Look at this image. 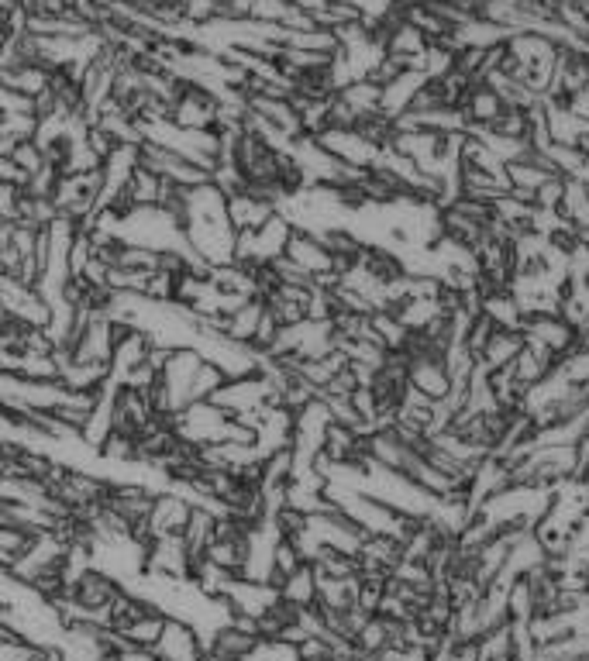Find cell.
<instances>
[{
  "label": "cell",
  "instance_id": "6da1fadb",
  "mask_svg": "<svg viewBox=\"0 0 589 661\" xmlns=\"http://www.w3.org/2000/svg\"><path fill=\"white\" fill-rule=\"evenodd\" d=\"M228 417V410H221L214 400H193L180 414H173V427L186 445H211V441H221V427Z\"/></svg>",
  "mask_w": 589,
  "mask_h": 661
},
{
  "label": "cell",
  "instance_id": "7a4b0ae2",
  "mask_svg": "<svg viewBox=\"0 0 589 661\" xmlns=\"http://www.w3.org/2000/svg\"><path fill=\"white\" fill-rule=\"evenodd\" d=\"M217 104H221V100L207 87H200V83H183L180 97L173 100L169 121L183 131H211L217 121Z\"/></svg>",
  "mask_w": 589,
  "mask_h": 661
},
{
  "label": "cell",
  "instance_id": "3957f363",
  "mask_svg": "<svg viewBox=\"0 0 589 661\" xmlns=\"http://www.w3.org/2000/svg\"><path fill=\"white\" fill-rule=\"evenodd\" d=\"M124 589L121 579H114L111 572L97 569V565H90L87 572L80 575V579L73 582V589H69V596L76 600V606H83V610L90 613L97 624H104V610L111 606V600Z\"/></svg>",
  "mask_w": 589,
  "mask_h": 661
},
{
  "label": "cell",
  "instance_id": "277c9868",
  "mask_svg": "<svg viewBox=\"0 0 589 661\" xmlns=\"http://www.w3.org/2000/svg\"><path fill=\"white\" fill-rule=\"evenodd\" d=\"M152 651L162 661H204L207 658L204 634L183 617H166V627H162Z\"/></svg>",
  "mask_w": 589,
  "mask_h": 661
},
{
  "label": "cell",
  "instance_id": "5b68a950",
  "mask_svg": "<svg viewBox=\"0 0 589 661\" xmlns=\"http://www.w3.org/2000/svg\"><path fill=\"white\" fill-rule=\"evenodd\" d=\"M190 572V551L180 534H166L155 538L145 548V575H166V579H186Z\"/></svg>",
  "mask_w": 589,
  "mask_h": 661
},
{
  "label": "cell",
  "instance_id": "8992f818",
  "mask_svg": "<svg viewBox=\"0 0 589 661\" xmlns=\"http://www.w3.org/2000/svg\"><path fill=\"white\" fill-rule=\"evenodd\" d=\"M259 644H262L259 634L238 631L235 624H221V627H214L211 634H204L207 658H214V661H248L259 651Z\"/></svg>",
  "mask_w": 589,
  "mask_h": 661
},
{
  "label": "cell",
  "instance_id": "52a82bcc",
  "mask_svg": "<svg viewBox=\"0 0 589 661\" xmlns=\"http://www.w3.org/2000/svg\"><path fill=\"white\" fill-rule=\"evenodd\" d=\"M190 500H183L173 489H159L152 496V510H149V534L155 538H166V534H183L186 520H190Z\"/></svg>",
  "mask_w": 589,
  "mask_h": 661
},
{
  "label": "cell",
  "instance_id": "ba28073f",
  "mask_svg": "<svg viewBox=\"0 0 589 661\" xmlns=\"http://www.w3.org/2000/svg\"><path fill=\"white\" fill-rule=\"evenodd\" d=\"M283 255L290 262H297V266L304 269L310 279L321 276V272H335V259H331V252L321 245V238H317L314 231L293 228V235H290V241H286Z\"/></svg>",
  "mask_w": 589,
  "mask_h": 661
},
{
  "label": "cell",
  "instance_id": "9c48e42d",
  "mask_svg": "<svg viewBox=\"0 0 589 661\" xmlns=\"http://www.w3.org/2000/svg\"><path fill=\"white\" fill-rule=\"evenodd\" d=\"M503 111H507L503 97L493 87H486V83H472L469 93H465V100H462L465 124H469V131H476V135L479 131H490Z\"/></svg>",
  "mask_w": 589,
  "mask_h": 661
},
{
  "label": "cell",
  "instance_id": "30bf717a",
  "mask_svg": "<svg viewBox=\"0 0 589 661\" xmlns=\"http://www.w3.org/2000/svg\"><path fill=\"white\" fill-rule=\"evenodd\" d=\"M407 379H410V390L424 393L428 400H445V396L452 393V379H448L445 359H438V355L410 359L407 362Z\"/></svg>",
  "mask_w": 589,
  "mask_h": 661
},
{
  "label": "cell",
  "instance_id": "8fae6325",
  "mask_svg": "<svg viewBox=\"0 0 589 661\" xmlns=\"http://www.w3.org/2000/svg\"><path fill=\"white\" fill-rule=\"evenodd\" d=\"M293 235V224L286 221V214H273L262 228H255L252 241V266H269L273 259L286 252V241Z\"/></svg>",
  "mask_w": 589,
  "mask_h": 661
},
{
  "label": "cell",
  "instance_id": "7c38bea8",
  "mask_svg": "<svg viewBox=\"0 0 589 661\" xmlns=\"http://www.w3.org/2000/svg\"><path fill=\"white\" fill-rule=\"evenodd\" d=\"M279 211L276 204H269V200L255 197L252 190H238L228 197V221L235 231H255L262 228V224L269 221Z\"/></svg>",
  "mask_w": 589,
  "mask_h": 661
},
{
  "label": "cell",
  "instance_id": "4fadbf2b",
  "mask_svg": "<svg viewBox=\"0 0 589 661\" xmlns=\"http://www.w3.org/2000/svg\"><path fill=\"white\" fill-rule=\"evenodd\" d=\"M279 600L297 606V610H304V606H314L317 603V572H314V565L304 562L297 572L286 575L283 586H279Z\"/></svg>",
  "mask_w": 589,
  "mask_h": 661
},
{
  "label": "cell",
  "instance_id": "5bb4252c",
  "mask_svg": "<svg viewBox=\"0 0 589 661\" xmlns=\"http://www.w3.org/2000/svg\"><path fill=\"white\" fill-rule=\"evenodd\" d=\"M262 314H266V300H262V297L245 300L242 307H235V310H231V314H228V324H224V334H228L231 341H242V345H252L255 328H259Z\"/></svg>",
  "mask_w": 589,
  "mask_h": 661
},
{
  "label": "cell",
  "instance_id": "9a60e30c",
  "mask_svg": "<svg viewBox=\"0 0 589 661\" xmlns=\"http://www.w3.org/2000/svg\"><path fill=\"white\" fill-rule=\"evenodd\" d=\"M424 80H428V76H424L421 69H407V73H400L390 87H383V114L397 118V114L407 111L410 100H414V93L421 90Z\"/></svg>",
  "mask_w": 589,
  "mask_h": 661
},
{
  "label": "cell",
  "instance_id": "2e32d148",
  "mask_svg": "<svg viewBox=\"0 0 589 661\" xmlns=\"http://www.w3.org/2000/svg\"><path fill=\"white\" fill-rule=\"evenodd\" d=\"M524 348V331H510V328H496L493 338L486 341L483 355H479V362H486L490 369H503V365H510L517 359V352Z\"/></svg>",
  "mask_w": 589,
  "mask_h": 661
},
{
  "label": "cell",
  "instance_id": "e0dca14e",
  "mask_svg": "<svg viewBox=\"0 0 589 661\" xmlns=\"http://www.w3.org/2000/svg\"><path fill=\"white\" fill-rule=\"evenodd\" d=\"M214 524H217V513L214 510H207V507H193L190 510V520H186V527H183V544H186V551H190V558L193 555H204L207 551V544L214 541Z\"/></svg>",
  "mask_w": 589,
  "mask_h": 661
},
{
  "label": "cell",
  "instance_id": "ac0fdd59",
  "mask_svg": "<svg viewBox=\"0 0 589 661\" xmlns=\"http://www.w3.org/2000/svg\"><path fill=\"white\" fill-rule=\"evenodd\" d=\"M483 314L493 317L496 328H510V331L524 328V310H521V300L514 297V290H500V293L483 297Z\"/></svg>",
  "mask_w": 589,
  "mask_h": 661
},
{
  "label": "cell",
  "instance_id": "d6986e66",
  "mask_svg": "<svg viewBox=\"0 0 589 661\" xmlns=\"http://www.w3.org/2000/svg\"><path fill=\"white\" fill-rule=\"evenodd\" d=\"M362 434L355 431V427L341 424V421H331L328 431H324V441H321V455L328 458V462H348L352 458L355 445H359Z\"/></svg>",
  "mask_w": 589,
  "mask_h": 661
},
{
  "label": "cell",
  "instance_id": "ffe728a7",
  "mask_svg": "<svg viewBox=\"0 0 589 661\" xmlns=\"http://www.w3.org/2000/svg\"><path fill=\"white\" fill-rule=\"evenodd\" d=\"M338 97L345 100V104L352 107L359 118L362 114L383 111V87H376V83H369V80H352L348 87L338 90Z\"/></svg>",
  "mask_w": 589,
  "mask_h": 661
},
{
  "label": "cell",
  "instance_id": "44dd1931",
  "mask_svg": "<svg viewBox=\"0 0 589 661\" xmlns=\"http://www.w3.org/2000/svg\"><path fill=\"white\" fill-rule=\"evenodd\" d=\"M166 617H169V613H162V610L142 613V617H138L135 624L124 627L121 637L131 644V648H155V641H159L162 627H166Z\"/></svg>",
  "mask_w": 589,
  "mask_h": 661
},
{
  "label": "cell",
  "instance_id": "7402d4cb",
  "mask_svg": "<svg viewBox=\"0 0 589 661\" xmlns=\"http://www.w3.org/2000/svg\"><path fill=\"white\" fill-rule=\"evenodd\" d=\"M355 135L366 138L369 145H376L379 152H386L390 149V142H393V135H397V124H393L390 114H383V111L362 114V118L355 121Z\"/></svg>",
  "mask_w": 589,
  "mask_h": 661
},
{
  "label": "cell",
  "instance_id": "603a6c76",
  "mask_svg": "<svg viewBox=\"0 0 589 661\" xmlns=\"http://www.w3.org/2000/svg\"><path fill=\"white\" fill-rule=\"evenodd\" d=\"M369 328H372V334H376L379 341H383L386 352H400L403 341H407V331H410L397 314H390V310H372V314H369Z\"/></svg>",
  "mask_w": 589,
  "mask_h": 661
},
{
  "label": "cell",
  "instance_id": "cb8c5ba5",
  "mask_svg": "<svg viewBox=\"0 0 589 661\" xmlns=\"http://www.w3.org/2000/svg\"><path fill=\"white\" fill-rule=\"evenodd\" d=\"M293 479V448H276L262 455V479L259 489H279Z\"/></svg>",
  "mask_w": 589,
  "mask_h": 661
},
{
  "label": "cell",
  "instance_id": "d4e9b609",
  "mask_svg": "<svg viewBox=\"0 0 589 661\" xmlns=\"http://www.w3.org/2000/svg\"><path fill=\"white\" fill-rule=\"evenodd\" d=\"M493 331H496L493 317L479 310L476 317H469V321H465V328H462V345L469 348V352L479 359V355H483V348H486V341L493 338Z\"/></svg>",
  "mask_w": 589,
  "mask_h": 661
},
{
  "label": "cell",
  "instance_id": "484cf974",
  "mask_svg": "<svg viewBox=\"0 0 589 661\" xmlns=\"http://www.w3.org/2000/svg\"><path fill=\"white\" fill-rule=\"evenodd\" d=\"M224 379H228V376H224V372L217 369L214 362L204 359V362H200V369H197V376H193V383H190V403L193 400H211V396L224 386Z\"/></svg>",
  "mask_w": 589,
  "mask_h": 661
},
{
  "label": "cell",
  "instance_id": "4316f807",
  "mask_svg": "<svg viewBox=\"0 0 589 661\" xmlns=\"http://www.w3.org/2000/svg\"><path fill=\"white\" fill-rule=\"evenodd\" d=\"M490 131L493 135H503V138H514V142H527V138H531V118H527V111L507 107V111L496 118Z\"/></svg>",
  "mask_w": 589,
  "mask_h": 661
},
{
  "label": "cell",
  "instance_id": "83f0119b",
  "mask_svg": "<svg viewBox=\"0 0 589 661\" xmlns=\"http://www.w3.org/2000/svg\"><path fill=\"white\" fill-rule=\"evenodd\" d=\"M565 190H569V176H545V180L534 186V207H541V211H558L565 200Z\"/></svg>",
  "mask_w": 589,
  "mask_h": 661
},
{
  "label": "cell",
  "instance_id": "f1b7e54d",
  "mask_svg": "<svg viewBox=\"0 0 589 661\" xmlns=\"http://www.w3.org/2000/svg\"><path fill=\"white\" fill-rule=\"evenodd\" d=\"M221 441L242 448H259V424H252L248 417H228L221 427Z\"/></svg>",
  "mask_w": 589,
  "mask_h": 661
},
{
  "label": "cell",
  "instance_id": "f546056e",
  "mask_svg": "<svg viewBox=\"0 0 589 661\" xmlns=\"http://www.w3.org/2000/svg\"><path fill=\"white\" fill-rule=\"evenodd\" d=\"M7 159L14 162V169H18L21 176H35L38 169L45 166V152L38 149L35 142H31V138H25V142H14V149H11V155H7Z\"/></svg>",
  "mask_w": 589,
  "mask_h": 661
},
{
  "label": "cell",
  "instance_id": "4dcf8cb0",
  "mask_svg": "<svg viewBox=\"0 0 589 661\" xmlns=\"http://www.w3.org/2000/svg\"><path fill=\"white\" fill-rule=\"evenodd\" d=\"M176 279L180 276H169V272H159L155 269L145 283L142 297H149L152 303H176Z\"/></svg>",
  "mask_w": 589,
  "mask_h": 661
},
{
  "label": "cell",
  "instance_id": "1f68e13d",
  "mask_svg": "<svg viewBox=\"0 0 589 661\" xmlns=\"http://www.w3.org/2000/svg\"><path fill=\"white\" fill-rule=\"evenodd\" d=\"M400 73H407V62H403L400 56H390V52H383V59L376 62V66L366 73L369 83H376V87H390L393 80H397Z\"/></svg>",
  "mask_w": 589,
  "mask_h": 661
},
{
  "label": "cell",
  "instance_id": "d6a6232c",
  "mask_svg": "<svg viewBox=\"0 0 589 661\" xmlns=\"http://www.w3.org/2000/svg\"><path fill=\"white\" fill-rule=\"evenodd\" d=\"M290 0H255L252 7V18L255 21H266V25H283V18L290 14Z\"/></svg>",
  "mask_w": 589,
  "mask_h": 661
},
{
  "label": "cell",
  "instance_id": "836d02e7",
  "mask_svg": "<svg viewBox=\"0 0 589 661\" xmlns=\"http://www.w3.org/2000/svg\"><path fill=\"white\" fill-rule=\"evenodd\" d=\"M21 197H25V186H18V183H0V221H18Z\"/></svg>",
  "mask_w": 589,
  "mask_h": 661
},
{
  "label": "cell",
  "instance_id": "e575fe53",
  "mask_svg": "<svg viewBox=\"0 0 589 661\" xmlns=\"http://www.w3.org/2000/svg\"><path fill=\"white\" fill-rule=\"evenodd\" d=\"M589 276V248L586 245H576V252L569 255V279L572 283L583 286Z\"/></svg>",
  "mask_w": 589,
  "mask_h": 661
},
{
  "label": "cell",
  "instance_id": "d590c367",
  "mask_svg": "<svg viewBox=\"0 0 589 661\" xmlns=\"http://www.w3.org/2000/svg\"><path fill=\"white\" fill-rule=\"evenodd\" d=\"M569 180H576V183H583V186H589V155H586V159H583V162H579V169H576V173H572V176H569Z\"/></svg>",
  "mask_w": 589,
  "mask_h": 661
},
{
  "label": "cell",
  "instance_id": "8d00e7d4",
  "mask_svg": "<svg viewBox=\"0 0 589 661\" xmlns=\"http://www.w3.org/2000/svg\"><path fill=\"white\" fill-rule=\"evenodd\" d=\"M572 145H576V149L583 152V155H589V124H586L583 131H579V135H576V142H572Z\"/></svg>",
  "mask_w": 589,
  "mask_h": 661
},
{
  "label": "cell",
  "instance_id": "74e56055",
  "mask_svg": "<svg viewBox=\"0 0 589 661\" xmlns=\"http://www.w3.org/2000/svg\"><path fill=\"white\" fill-rule=\"evenodd\" d=\"M583 290H586V293H589V276H586V283H583Z\"/></svg>",
  "mask_w": 589,
  "mask_h": 661
}]
</instances>
